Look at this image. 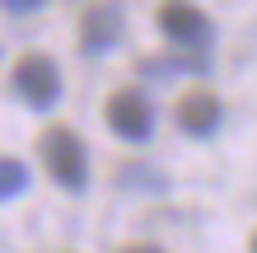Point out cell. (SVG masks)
<instances>
[{
	"label": "cell",
	"instance_id": "obj_1",
	"mask_svg": "<svg viewBox=\"0 0 257 253\" xmlns=\"http://www.w3.org/2000/svg\"><path fill=\"white\" fill-rule=\"evenodd\" d=\"M42 159H47V169H52V178L61 188H70V192L84 188L89 159H84V141L75 136L70 127H52L47 136H42Z\"/></svg>",
	"mask_w": 257,
	"mask_h": 253
},
{
	"label": "cell",
	"instance_id": "obj_2",
	"mask_svg": "<svg viewBox=\"0 0 257 253\" xmlns=\"http://www.w3.org/2000/svg\"><path fill=\"white\" fill-rule=\"evenodd\" d=\"M14 89H19L33 108H52L56 94H61V75H56L52 56H38V52L19 56V61H14Z\"/></svg>",
	"mask_w": 257,
	"mask_h": 253
},
{
	"label": "cell",
	"instance_id": "obj_3",
	"mask_svg": "<svg viewBox=\"0 0 257 253\" xmlns=\"http://www.w3.org/2000/svg\"><path fill=\"white\" fill-rule=\"evenodd\" d=\"M108 122H112L117 136L145 141L150 131H155V113H150V103L141 99V89H117L108 99Z\"/></svg>",
	"mask_w": 257,
	"mask_h": 253
},
{
	"label": "cell",
	"instance_id": "obj_4",
	"mask_svg": "<svg viewBox=\"0 0 257 253\" xmlns=\"http://www.w3.org/2000/svg\"><path fill=\"white\" fill-rule=\"evenodd\" d=\"M159 28L173 42H183V47H201L210 38V19L196 5H187V0H169V5L159 10Z\"/></svg>",
	"mask_w": 257,
	"mask_h": 253
},
{
	"label": "cell",
	"instance_id": "obj_5",
	"mask_svg": "<svg viewBox=\"0 0 257 253\" xmlns=\"http://www.w3.org/2000/svg\"><path fill=\"white\" fill-rule=\"evenodd\" d=\"M80 38H84V52H108L112 42L122 38V5H117V0L89 5L84 24H80Z\"/></svg>",
	"mask_w": 257,
	"mask_h": 253
},
{
	"label": "cell",
	"instance_id": "obj_6",
	"mask_svg": "<svg viewBox=\"0 0 257 253\" xmlns=\"http://www.w3.org/2000/svg\"><path fill=\"white\" fill-rule=\"evenodd\" d=\"M178 127L192 131V136H210L220 127V99L206 94V89H192V94L178 99Z\"/></svg>",
	"mask_w": 257,
	"mask_h": 253
},
{
	"label": "cell",
	"instance_id": "obj_7",
	"mask_svg": "<svg viewBox=\"0 0 257 253\" xmlns=\"http://www.w3.org/2000/svg\"><path fill=\"white\" fill-rule=\"evenodd\" d=\"M24 188H28V164H19V159H5V155H0V202L19 197Z\"/></svg>",
	"mask_w": 257,
	"mask_h": 253
},
{
	"label": "cell",
	"instance_id": "obj_8",
	"mask_svg": "<svg viewBox=\"0 0 257 253\" xmlns=\"http://www.w3.org/2000/svg\"><path fill=\"white\" fill-rule=\"evenodd\" d=\"M0 5H5L10 14H28V10H42L47 0H0Z\"/></svg>",
	"mask_w": 257,
	"mask_h": 253
},
{
	"label": "cell",
	"instance_id": "obj_9",
	"mask_svg": "<svg viewBox=\"0 0 257 253\" xmlns=\"http://www.w3.org/2000/svg\"><path fill=\"white\" fill-rule=\"evenodd\" d=\"M122 253H164V248H150V244H136V248H122Z\"/></svg>",
	"mask_w": 257,
	"mask_h": 253
}]
</instances>
